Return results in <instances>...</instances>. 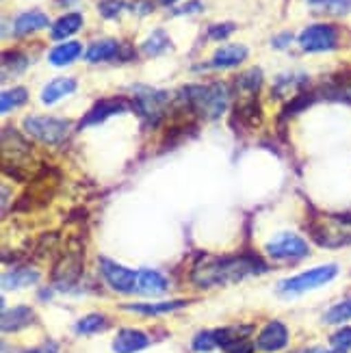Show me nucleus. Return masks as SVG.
I'll list each match as a JSON object with an SVG mask.
<instances>
[{
    "label": "nucleus",
    "mask_w": 351,
    "mask_h": 353,
    "mask_svg": "<svg viewBox=\"0 0 351 353\" xmlns=\"http://www.w3.org/2000/svg\"><path fill=\"white\" fill-rule=\"evenodd\" d=\"M267 267L258 256H225V258H204L191 271V280L200 288H210L217 284L239 282L245 275L263 273Z\"/></svg>",
    "instance_id": "f257e3e1"
},
{
    "label": "nucleus",
    "mask_w": 351,
    "mask_h": 353,
    "mask_svg": "<svg viewBox=\"0 0 351 353\" xmlns=\"http://www.w3.org/2000/svg\"><path fill=\"white\" fill-rule=\"evenodd\" d=\"M185 102L189 104V109L195 111L204 119H217L228 106V87L221 83H210V85H191L187 89H182Z\"/></svg>",
    "instance_id": "f03ea898"
},
{
    "label": "nucleus",
    "mask_w": 351,
    "mask_h": 353,
    "mask_svg": "<svg viewBox=\"0 0 351 353\" xmlns=\"http://www.w3.org/2000/svg\"><path fill=\"white\" fill-rule=\"evenodd\" d=\"M337 275H339V265H334V263L321 265V267L303 271L299 275H293V278H288V280H282L278 284V290L284 295H301V293H308V290L330 284Z\"/></svg>",
    "instance_id": "7ed1b4c3"
},
{
    "label": "nucleus",
    "mask_w": 351,
    "mask_h": 353,
    "mask_svg": "<svg viewBox=\"0 0 351 353\" xmlns=\"http://www.w3.org/2000/svg\"><path fill=\"white\" fill-rule=\"evenodd\" d=\"M22 126L26 134L35 137L37 141L46 145H59L66 141L70 132V121L59 117H43V115H28L24 117Z\"/></svg>",
    "instance_id": "20e7f679"
},
{
    "label": "nucleus",
    "mask_w": 351,
    "mask_h": 353,
    "mask_svg": "<svg viewBox=\"0 0 351 353\" xmlns=\"http://www.w3.org/2000/svg\"><path fill=\"white\" fill-rule=\"evenodd\" d=\"M341 33L334 24H310L299 33L297 41L303 52H330L339 46Z\"/></svg>",
    "instance_id": "39448f33"
},
{
    "label": "nucleus",
    "mask_w": 351,
    "mask_h": 353,
    "mask_svg": "<svg viewBox=\"0 0 351 353\" xmlns=\"http://www.w3.org/2000/svg\"><path fill=\"white\" fill-rule=\"evenodd\" d=\"M265 252L273 260H301L310 254V245L299 234L280 232L276 236H271V241L265 245Z\"/></svg>",
    "instance_id": "423d86ee"
},
{
    "label": "nucleus",
    "mask_w": 351,
    "mask_h": 353,
    "mask_svg": "<svg viewBox=\"0 0 351 353\" xmlns=\"http://www.w3.org/2000/svg\"><path fill=\"white\" fill-rule=\"evenodd\" d=\"M310 234L321 248H345L351 243V225L341 219H321L310 225Z\"/></svg>",
    "instance_id": "0eeeda50"
},
{
    "label": "nucleus",
    "mask_w": 351,
    "mask_h": 353,
    "mask_svg": "<svg viewBox=\"0 0 351 353\" xmlns=\"http://www.w3.org/2000/svg\"><path fill=\"white\" fill-rule=\"evenodd\" d=\"M100 273L104 282L113 290H117V293H132V290H137V275H139V271L121 267L109 258H100Z\"/></svg>",
    "instance_id": "6e6552de"
},
{
    "label": "nucleus",
    "mask_w": 351,
    "mask_h": 353,
    "mask_svg": "<svg viewBox=\"0 0 351 353\" xmlns=\"http://www.w3.org/2000/svg\"><path fill=\"white\" fill-rule=\"evenodd\" d=\"M132 109V102L124 100V98H104V100H98L94 106H91V111H87V115L83 117L81 121V128H87V126H94V124H100V121L109 119L111 115H119V113H126Z\"/></svg>",
    "instance_id": "1a4fd4ad"
},
{
    "label": "nucleus",
    "mask_w": 351,
    "mask_h": 353,
    "mask_svg": "<svg viewBox=\"0 0 351 353\" xmlns=\"http://www.w3.org/2000/svg\"><path fill=\"white\" fill-rule=\"evenodd\" d=\"M286 345H288V327L282 321H271V323H267L256 339V347L265 353L282 351Z\"/></svg>",
    "instance_id": "9d476101"
},
{
    "label": "nucleus",
    "mask_w": 351,
    "mask_h": 353,
    "mask_svg": "<svg viewBox=\"0 0 351 353\" xmlns=\"http://www.w3.org/2000/svg\"><path fill=\"white\" fill-rule=\"evenodd\" d=\"M148 345H150V339L143 332L124 327V330H119L115 336L113 351L115 353H137V351H143Z\"/></svg>",
    "instance_id": "9b49d317"
},
{
    "label": "nucleus",
    "mask_w": 351,
    "mask_h": 353,
    "mask_svg": "<svg viewBox=\"0 0 351 353\" xmlns=\"http://www.w3.org/2000/svg\"><path fill=\"white\" fill-rule=\"evenodd\" d=\"M248 59V48L241 43H230V46H221L219 50H215V54H212L210 59V68H234L239 63H243V61Z\"/></svg>",
    "instance_id": "f8f14e48"
},
{
    "label": "nucleus",
    "mask_w": 351,
    "mask_h": 353,
    "mask_svg": "<svg viewBox=\"0 0 351 353\" xmlns=\"http://www.w3.org/2000/svg\"><path fill=\"white\" fill-rule=\"evenodd\" d=\"M167 286H170V282H167L163 275L154 269H141L139 275H137V290L143 295H163Z\"/></svg>",
    "instance_id": "ddd939ff"
},
{
    "label": "nucleus",
    "mask_w": 351,
    "mask_h": 353,
    "mask_svg": "<svg viewBox=\"0 0 351 353\" xmlns=\"http://www.w3.org/2000/svg\"><path fill=\"white\" fill-rule=\"evenodd\" d=\"M35 321V312L28 305H15L11 310L3 312V332H20Z\"/></svg>",
    "instance_id": "4468645a"
},
{
    "label": "nucleus",
    "mask_w": 351,
    "mask_h": 353,
    "mask_svg": "<svg viewBox=\"0 0 351 353\" xmlns=\"http://www.w3.org/2000/svg\"><path fill=\"white\" fill-rule=\"evenodd\" d=\"M48 26V15L41 13V11H26L22 15H18L15 18V24H13V30H15V35H30V33H35V30H41Z\"/></svg>",
    "instance_id": "2eb2a0df"
},
{
    "label": "nucleus",
    "mask_w": 351,
    "mask_h": 353,
    "mask_svg": "<svg viewBox=\"0 0 351 353\" xmlns=\"http://www.w3.org/2000/svg\"><path fill=\"white\" fill-rule=\"evenodd\" d=\"M185 305H187V301L174 299V301H161V303H126V305H121V308L128 310V312L154 316V314H167V312H174V310H178V308H185Z\"/></svg>",
    "instance_id": "dca6fc26"
},
{
    "label": "nucleus",
    "mask_w": 351,
    "mask_h": 353,
    "mask_svg": "<svg viewBox=\"0 0 351 353\" xmlns=\"http://www.w3.org/2000/svg\"><path fill=\"white\" fill-rule=\"evenodd\" d=\"M81 54H83V46L79 41H63V43L54 46V48L50 50L48 61L57 68H63V65L74 63V61L79 59Z\"/></svg>",
    "instance_id": "f3484780"
},
{
    "label": "nucleus",
    "mask_w": 351,
    "mask_h": 353,
    "mask_svg": "<svg viewBox=\"0 0 351 353\" xmlns=\"http://www.w3.org/2000/svg\"><path fill=\"white\" fill-rule=\"evenodd\" d=\"M74 91H76V81L74 79H68V76H66V79H54L41 89V102L43 104H54L61 98L74 94Z\"/></svg>",
    "instance_id": "a211bd4d"
},
{
    "label": "nucleus",
    "mask_w": 351,
    "mask_h": 353,
    "mask_svg": "<svg viewBox=\"0 0 351 353\" xmlns=\"http://www.w3.org/2000/svg\"><path fill=\"white\" fill-rule=\"evenodd\" d=\"M39 280V273L35 269H13L9 273L3 275V288L5 290H18V288H26V286H33Z\"/></svg>",
    "instance_id": "6ab92c4d"
},
{
    "label": "nucleus",
    "mask_w": 351,
    "mask_h": 353,
    "mask_svg": "<svg viewBox=\"0 0 351 353\" xmlns=\"http://www.w3.org/2000/svg\"><path fill=\"white\" fill-rule=\"evenodd\" d=\"M121 46L115 41V39H100V41H94L89 46L87 50V61L89 63H102V61H111L119 54Z\"/></svg>",
    "instance_id": "aec40b11"
},
{
    "label": "nucleus",
    "mask_w": 351,
    "mask_h": 353,
    "mask_svg": "<svg viewBox=\"0 0 351 353\" xmlns=\"http://www.w3.org/2000/svg\"><path fill=\"white\" fill-rule=\"evenodd\" d=\"M81 28H83V15L81 13H66L52 24L50 35H52V39H66Z\"/></svg>",
    "instance_id": "412c9836"
},
{
    "label": "nucleus",
    "mask_w": 351,
    "mask_h": 353,
    "mask_svg": "<svg viewBox=\"0 0 351 353\" xmlns=\"http://www.w3.org/2000/svg\"><path fill=\"white\" fill-rule=\"evenodd\" d=\"M234 115L239 121H243L248 128H254L263 121V111H261V104H258L254 98L239 104V109H234Z\"/></svg>",
    "instance_id": "4be33fe9"
},
{
    "label": "nucleus",
    "mask_w": 351,
    "mask_h": 353,
    "mask_svg": "<svg viewBox=\"0 0 351 353\" xmlns=\"http://www.w3.org/2000/svg\"><path fill=\"white\" fill-rule=\"evenodd\" d=\"M167 48H170V37H167V33L163 28H157V30H152L150 37L143 41L141 46V50L146 57H159L163 54Z\"/></svg>",
    "instance_id": "5701e85b"
},
{
    "label": "nucleus",
    "mask_w": 351,
    "mask_h": 353,
    "mask_svg": "<svg viewBox=\"0 0 351 353\" xmlns=\"http://www.w3.org/2000/svg\"><path fill=\"white\" fill-rule=\"evenodd\" d=\"M347 321H351V297L334 303L323 314V323H328V325H343Z\"/></svg>",
    "instance_id": "b1692460"
},
{
    "label": "nucleus",
    "mask_w": 351,
    "mask_h": 353,
    "mask_svg": "<svg viewBox=\"0 0 351 353\" xmlns=\"http://www.w3.org/2000/svg\"><path fill=\"white\" fill-rule=\"evenodd\" d=\"M26 100H28V91L24 87L7 89V91H3V96H0V111L9 113L13 109H18V106L26 104Z\"/></svg>",
    "instance_id": "393cba45"
},
{
    "label": "nucleus",
    "mask_w": 351,
    "mask_h": 353,
    "mask_svg": "<svg viewBox=\"0 0 351 353\" xmlns=\"http://www.w3.org/2000/svg\"><path fill=\"white\" fill-rule=\"evenodd\" d=\"M106 325H109L106 323V316L94 312V314L83 316L79 323L74 325V330H76V334H98V332H104Z\"/></svg>",
    "instance_id": "a878e982"
},
{
    "label": "nucleus",
    "mask_w": 351,
    "mask_h": 353,
    "mask_svg": "<svg viewBox=\"0 0 351 353\" xmlns=\"http://www.w3.org/2000/svg\"><path fill=\"white\" fill-rule=\"evenodd\" d=\"M263 85V72L258 68H252L248 72H243L239 79H237V87L245 94H256L258 89Z\"/></svg>",
    "instance_id": "bb28decb"
},
{
    "label": "nucleus",
    "mask_w": 351,
    "mask_h": 353,
    "mask_svg": "<svg viewBox=\"0 0 351 353\" xmlns=\"http://www.w3.org/2000/svg\"><path fill=\"white\" fill-rule=\"evenodd\" d=\"M317 11L330 13V15H345L351 11V0H317L312 5Z\"/></svg>",
    "instance_id": "cd10ccee"
},
{
    "label": "nucleus",
    "mask_w": 351,
    "mask_h": 353,
    "mask_svg": "<svg viewBox=\"0 0 351 353\" xmlns=\"http://www.w3.org/2000/svg\"><path fill=\"white\" fill-rule=\"evenodd\" d=\"M330 345H332V349H337L341 353H349L351 351V327L345 325V327L334 332L330 336Z\"/></svg>",
    "instance_id": "c85d7f7f"
},
{
    "label": "nucleus",
    "mask_w": 351,
    "mask_h": 353,
    "mask_svg": "<svg viewBox=\"0 0 351 353\" xmlns=\"http://www.w3.org/2000/svg\"><path fill=\"white\" fill-rule=\"evenodd\" d=\"M128 5L124 3V0H100V5H98V11H100V15L102 18H106V20H113V18H117V15L124 11Z\"/></svg>",
    "instance_id": "c756f323"
},
{
    "label": "nucleus",
    "mask_w": 351,
    "mask_h": 353,
    "mask_svg": "<svg viewBox=\"0 0 351 353\" xmlns=\"http://www.w3.org/2000/svg\"><path fill=\"white\" fill-rule=\"evenodd\" d=\"M217 345L215 341V332H200V334H195V339H193V349L195 351H212Z\"/></svg>",
    "instance_id": "7c9ffc66"
},
{
    "label": "nucleus",
    "mask_w": 351,
    "mask_h": 353,
    "mask_svg": "<svg viewBox=\"0 0 351 353\" xmlns=\"http://www.w3.org/2000/svg\"><path fill=\"white\" fill-rule=\"evenodd\" d=\"M234 28H237V24H232V22L212 24V26L208 28V37H210V39H215V41H221V39H225V37H230V35L234 33Z\"/></svg>",
    "instance_id": "2f4dec72"
},
{
    "label": "nucleus",
    "mask_w": 351,
    "mask_h": 353,
    "mask_svg": "<svg viewBox=\"0 0 351 353\" xmlns=\"http://www.w3.org/2000/svg\"><path fill=\"white\" fill-rule=\"evenodd\" d=\"M225 351H228V353H252L254 347H252L245 339H243V341H237L234 345H230Z\"/></svg>",
    "instance_id": "473e14b6"
},
{
    "label": "nucleus",
    "mask_w": 351,
    "mask_h": 353,
    "mask_svg": "<svg viewBox=\"0 0 351 353\" xmlns=\"http://www.w3.org/2000/svg\"><path fill=\"white\" fill-rule=\"evenodd\" d=\"M26 353H59V345L52 343V341H48V343H43V345H39L35 349L26 351Z\"/></svg>",
    "instance_id": "72a5a7b5"
},
{
    "label": "nucleus",
    "mask_w": 351,
    "mask_h": 353,
    "mask_svg": "<svg viewBox=\"0 0 351 353\" xmlns=\"http://www.w3.org/2000/svg\"><path fill=\"white\" fill-rule=\"evenodd\" d=\"M291 33H282V35H278V37H273V48H286L288 43H291Z\"/></svg>",
    "instance_id": "f704fd0d"
},
{
    "label": "nucleus",
    "mask_w": 351,
    "mask_h": 353,
    "mask_svg": "<svg viewBox=\"0 0 351 353\" xmlns=\"http://www.w3.org/2000/svg\"><path fill=\"white\" fill-rule=\"evenodd\" d=\"M204 5L200 3V0H193V3H187L185 7H182V9H178L176 13H195V11H200Z\"/></svg>",
    "instance_id": "c9c22d12"
},
{
    "label": "nucleus",
    "mask_w": 351,
    "mask_h": 353,
    "mask_svg": "<svg viewBox=\"0 0 351 353\" xmlns=\"http://www.w3.org/2000/svg\"><path fill=\"white\" fill-rule=\"evenodd\" d=\"M303 353H341V351H337V349H325V347H310V349H306Z\"/></svg>",
    "instance_id": "e433bc0d"
},
{
    "label": "nucleus",
    "mask_w": 351,
    "mask_h": 353,
    "mask_svg": "<svg viewBox=\"0 0 351 353\" xmlns=\"http://www.w3.org/2000/svg\"><path fill=\"white\" fill-rule=\"evenodd\" d=\"M161 5H165V7H172L174 3H178V0H159Z\"/></svg>",
    "instance_id": "4c0bfd02"
},
{
    "label": "nucleus",
    "mask_w": 351,
    "mask_h": 353,
    "mask_svg": "<svg viewBox=\"0 0 351 353\" xmlns=\"http://www.w3.org/2000/svg\"><path fill=\"white\" fill-rule=\"evenodd\" d=\"M59 5H70V3H76V0H57Z\"/></svg>",
    "instance_id": "58836bf2"
}]
</instances>
